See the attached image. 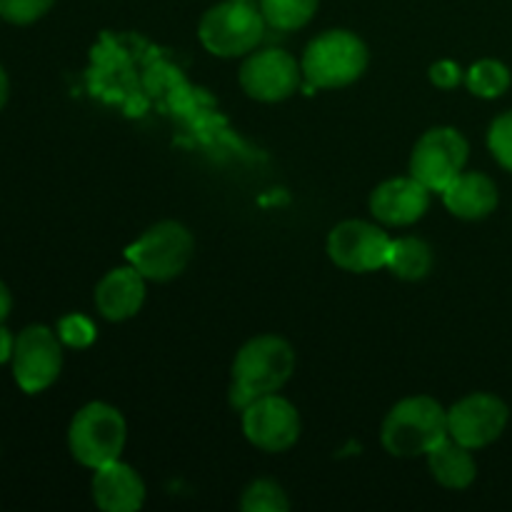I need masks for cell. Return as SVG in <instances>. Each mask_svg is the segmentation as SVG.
I'll use <instances>...</instances> for the list:
<instances>
[{
  "label": "cell",
  "mask_w": 512,
  "mask_h": 512,
  "mask_svg": "<svg viewBox=\"0 0 512 512\" xmlns=\"http://www.w3.org/2000/svg\"><path fill=\"white\" fill-rule=\"evenodd\" d=\"M295 370V350L278 335L250 338L233 360L230 405L243 413L260 395L278 393Z\"/></svg>",
  "instance_id": "obj_1"
},
{
  "label": "cell",
  "mask_w": 512,
  "mask_h": 512,
  "mask_svg": "<svg viewBox=\"0 0 512 512\" xmlns=\"http://www.w3.org/2000/svg\"><path fill=\"white\" fill-rule=\"evenodd\" d=\"M368 60V45L353 30L335 28L315 35L300 60L305 93L348 88L355 80L363 78Z\"/></svg>",
  "instance_id": "obj_2"
},
{
  "label": "cell",
  "mask_w": 512,
  "mask_h": 512,
  "mask_svg": "<svg viewBox=\"0 0 512 512\" xmlns=\"http://www.w3.org/2000/svg\"><path fill=\"white\" fill-rule=\"evenodd\" d=\"M448 438V410L430 395H410L395 403L385 415L380 440L393 458L428 455Z\"/></svg>",
  "instance_id": "obj_3"
},
{
  "label": "cell",
  "mask_w": 512,
  "mask_h": 512,
  "mask_svg": "<svg viewBox=\"0 0 512 512\" xmlns=\"http://www.w3.org/2000/svg\"><path fill=\"white\" fill-rule=\"evenodd\" d=\"M265 18L253 0H223L203 13L198 38L215 58L250 55L265 33Z\"/></svg>",
  "instance_id": "obj_4"
},
{
  "label": "cell",
  "mask_w": 512,
  "mask_h": 512,
  "mask_svg": "<svg viewBox=\"0 0 512 512\" xmlns=\"http://www.w3.org/2000/svg\"><path fill=\"white\" fill-rule=\"evenodd\" d=\"M128 440L123 413L108 403H88L73 415L68 428L70 455L83 468L98 470L120 460Z\"/></svg>",
  "instance_id": "obj_5"
},
{
  "label": "cell",
  "mask_w": 512,
  "mask_h": 512,
  "mask_svg": "<svg viewBox=\"0 0 512 512\" xmlns=\"http://www.w3.org/2000/svg\"><path fill=\"white\" fill-rule=\"evenodd\" d=\"M193 233L178 220L155 223L128 248V263L153 283H168L185 273L193 260Z\"/></svg>",
  "instance_id": "obj_6"
},
{
  "label": "cell",
  "mask_w": 512,
  "mask_h": 512,
  "mask_svg": "<svg viewBox=\"0 0 512 512\" xmlns=\"http://www.w3.org/2000/svg\"><path fill=\"white\" fill-rule=\"evenodd\" d=\"M470 145L458 128L438 125L423 133L410 153V175L430 193H443L468 165Z\"/></svg>",
  "instance_id": "obj_7"
},
{
  "label": "cell",
  "mask_w": 512,
  "mask_h": 512,
  "mask_svg": "<svg viewBox=\"0 0 512 512\" xmlns=\"http://www.w3.org/2000/svg\"><path fill=\"white\" fill-rule=\"evenodd\" d=\"M13 378L18 388L28 395L48 390L63 370V343L48 325H28L15 338Z\"/></svg>",
  "instance_id": "obj_8"
},
{
  "label": "cell",
  "mask_w": 512,
  "mask_h": 512,
  "mask_svg": "<svg viewBox=\"0 0 512 512\" xmlns=\"http://www.w3.org/2000/svg\"><path fill=\"white\" fill-rule=\"evenodd\" d=\"M390 238L368 220H343L328 235V258L345 273L365 275L388 265Z\"/></svg>",
  "instance_id": "obj_9"
},
{
  "label": "cell",
  "mask_w": 512,
  "mask_h": 512,
  "mask_svg": "<svg viewBox=\"0 0 512 512\" xmlns=\"http://www.w3.org/2000/svg\"><path fill=\"white\" fill-rule=\"evenodd\" d=\"M238 80L243 93L248 98L260 100V103L288 100L305 83L298 60L280 48L258 50V53L253 50L250 55H245Z\"/></svg>",
  "instance_id": "obj_10"
},
{
  "label": "cell",
  "mask_w": 512,
  "mask_h": 512,
  "mask_svg": "<svg viewBox=\"0 0 512 512\" xmlns=\"http://www.w3.org/2000/svg\"><path fill=\"white\" fill-rule=\"evenodd\" d=\"M510 408L493 393H470L448 410V435L470 450L493 445L505 433Z\"/></svg>",
  "instance_id": "obj_11"
},
{
  "label": "cell",
  "mask_w": 512,
  "mask_h": 512,
  "mask_svg": "<svg viewBox=\"0 0 512 512\" xmlns=\"http://www.w3.org/2000/svg\"><path fill=\"white\" fill-rule=\"evenodd\" d=\"M243 433L263 453H285L300 438V413L278 393L260 395L243 410Z\"/></svg>",
  "instance_id": "obj_12"
},
{
  "label": "cell",
  "mask_w": 512,
  "mask_h": 512,
  "mask_svg": "<svg viewBox=\"0 0 512 512\" xmlns=\"http://www.w3.org/2000/svg\"><path fill=\"white\" fill-rule=\"evenodd\" d=\"M430 190L413 175H398L370 193V213L380 225L390 228H405L413 225L428 213L430 208Z\"/></svg>",
  "instance_id": "obj_13"
},
{
  "label": "cell",
  "mask_w": 512,
  "mask_h": 512,
  "mask_svg": "<svg viewBox=\"0 0 512 512\" xmlns=\"http://www.w3.org/2000/svg\"><path fill=\"white\" fill-rule=\"evenodd\" d=\"M145 303V275L133 265L113 268L95 285V308L110 323H123Z\"/></svg>",
  "instance_id": "obj_14"
},
{
  "label": "cell",
  "mask_w": 512,
  "mask_h": 512,
  "mask_svg": "<svg viewBox=\"0 0 512 512\" xmlns=\"http://www.w3.org/2000/svg\"><path fill=\"white\" fill-rule=\"evenodd\" d=\"M93 500L103 512H135L145 503V483L123 460L93 470Z\"/></svg>",
  "instance_id": "obj_15"
},
{
  "label": "cell",
  "mask_w": 512,
  "mask_h": 512,
  "mask_svg": "<svg viewBox=\"0 0 512 512\" xmlns=\"http://www.w3.org/2000/svg\"><path fill=\"white\" fill-rule=\"evenodd\" d=\"M443 205L450 215L460 220H483L498 208V185L490 175L478 173H460L448 188L443 190Z\"/></svg>",
  "instance_id": "obj_16"
},
{
  "label": "cell",
  "mask_w": 512,
  "mask_h": 512,
  "mask_svg": "<svg viewBox=\"0 0 512 512\" xmlns=\"http://www.w3.org/2000/svg\"><path fill=\"white\" fill-rule=\"evenodd\" d=\"M428 468L435 483L448 490H465L478 478V463L473 458V450L460 445L450 435L430 450Z\"/></svg>",
  "instance_id": "obj_17"
},
{
  "label": "cell",
  "mask_w": 512,
  "mask_h": 512,
  "mask_svg": "<svg viewBox=\"0 0 512 512\" xmlns=\"http://www.w3.org/2000/svg\"><path fill=\"white\" fill-rule=\"evenodd\" d=\"M385 268L400 280H408V283H415V280L428 278V273L433 270V248H430L425 240L413 238H398L390 243L388 253V265Z\"/></svg>",
  "instance_id": "obj_18"
},
{
  "label": "cell",
  "mask_w": 512,
  "mask_h": 512,
  "mask_svg": "<svg viewBox=\"0 0 512 512\" xmlns=\"http://www.w3.org/2000/svg\"><path fill=\"white\" fill-rule=\"evenodd\" d=\"M512 83L510 68L495 58H483L473 63L465 73V88L483 100H495L508 93Z\"/></svg>",
  "instance_id": "obj_19"
},
{
  "label": "cell",
  "mask_w": 512,
  "mask_h": 512,
  "mask_svg": "<svg viewBox=\"0 0 512 512\" xmlns=\"http://www.w3.org/2000/svg\"><path fill=\"white\" fill-rule=\"evenodd\" d=\"M320 0H260V13H263L265 23L275 30H300L313 20L318 13Z\"/></svg>",
  "instance_id": "obj_20"
},
{
  "label": "cell",
  "mask_w": 512,
  "mask_h": 512,
  "mask_svg": "<svg viewBox=\"0 0 512 512\" xmlns=\"http://www.w3.org/2000/svg\"><path fill=\"white\" fill-rule=\"evenodd\" d=\"M288 508V495L275 480H253L240 498V510L243 512H285Z\"/></svg>",
  "instance_id": "obj_21"
},
{
  "label": "cell",
  "mask_w": 512,
  "mask_h": 512,
  "mask_svg": "<svg viewBox=\"0 0 512 512\" xmlns=\"http://www.w3.org/2000/svg\"><path fill=\"white\" fill-rule=\"evenodd\" d=\"M58 338L65 348H73V350H83L90 348L98 338V330H95V323L90 318L80 313H70L65 318L58 320Z\"/></svg>",
  "instance_id": "obj_22"
},
{
  "label": "cell",
  "mask_w": 512,
  "mask_h": 512,
  "mask_svg": "<svg viewBox=\"0 0 512 512\" xmlns=\"http://www.w3.org/2000/svg\"><path fill=\"white\" fill-rule=\"evenodd\" d=\"M488 148L498 165H503L508 173H512V110L498 115L490 123L488 130Z\"/></svg>",
  "instance_id": "obj_23"
},
{
  "label": "cell",
  "mask_w": 512,
  "mask_h": 512,
  "mask_svg": "<svg viewBox=\"0 0 512 512\" xmlns=\"http://www.w3.org/2000/svg\"><path fill=\"white\" fill-rule=\"evenodd\" d=\"M55 0H0V18L13 25H30L43 18Z\"/></svg>",
  "instance_id": "obj_24"
},
{
  "label": "cell",
  "mask_w": 512,
  "mask_h": 512,
  "mask_svg": "<svg viewBox=\"0 0 512 512\" xmlns=\"http://www.w3.org/2000/svg\"><path fill=\"white\" fill-rule=\"evenodd\" d=\"M428 78L440 90H453L460 83H465L463 68L455 60H438V63H433L428 70Z\"/></svg>",
  "instance_id": "obj_25"
},
{
  "label": "cell",
  "mask_w": 512,
  "mask_h": 512,
  "mask_svg": "<svg viewBox=\"0 0 512 512\" xmlns=\"http://www.w3.org/2000/svg\"><path fill=\"white\" fill-rule=\"evenodd\" d=\"M13 350H15V338L10 335V330L0 323V365H5L10 358H13Z\"/></svg>",
  "instance_id": "obj_26"
},
{
  "label": "cell",
  "mask_w": 512,
  "mask_h": 512,
  "mask_svg": "<svg viewBox=\"0 0 512 512\" xmlns=\"http://www.w3.org/2000/svg\"><path fill=\"white\" fill-rule=\"evenodd\" d=\"M10 308H13V298H10V290L8 285L0 280V323L10 315Z\"/></svg>",
  "instance_id": "obj_27"
},
{
  "label": "cell",
  "mask_w": 512,
  "mask_h": 512,
  "mask_svg": "<svg viewBox=\"0 0 512 512\" xmlns=\"http://www.w3.org/2000/svg\"><path fill=\"white\" fill-rule=\"evenodd\" d=\"M8 95H10L8 73H5V68H3V65H0V110H3L5 103H8Z\"/></svg>",
  "instance_id": "obj_28"
}]
</instances>
